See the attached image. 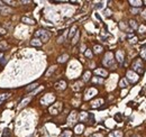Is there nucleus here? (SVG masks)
<instances>
[{"label":"nucleus","mask_w":146,"mask_h":137,"mask_svg":"<svg viewBox=\"0 0 146 137\" xmlns=\"http://www.w3.org/2000/svg\"><path fill=\"white\" fill-rule=\"evenodd\" d=\"M131 67H133V70L136 71V72L139 73V74L144 73V64H143V62H142L140 58H136V60L133 62Z\"/></svg>","instance_id":"nucleus-1"},{"label":"nucleus","mask_w":146,"mask_h":137,"mask_svg":"<svg viewBox=\"0 0 146 137\" xmlns=\"http://www.w3.org/2000/svg\"><path fill=\"white\" fill-rule=\"evenodd\" d=\"M36 36H38V37H41V39L43 42H47L48 39H50L51 37V34L50 32H47V30H38L37 33H36Z\"/></svg>","instance_id":"nucleus-2"},{"label":"nucleus","mask_w":146,"mask_h":137,"mask_svg":"<svg viewBox=\"0 0 146 137\" xmlns=\"http://www.w3.org/2000/svg\"><path fill=\"white\" fill-rule=\"evenodd\" d=\"M127 79H128L131 83H136L139 78H138V75L135 72H133V71H128V72H127Z\"/></svg>","instance_id":"nucleus-3"},{"label":"nucleus","mask_w":146,"mask_h":137,"mask_svg":"<svg viewBox=\"0 0 146 137\" xmlns=\"http://www.w3.org/2000/svg\"><path fill=\"white\" fill-rule=\"evenodd\" d=\"M103 63H105L106 65H112L114 64V55H112V53H107L106 54V57H105V61H103Z\"/></svg>","instance_id":"nucleus-4"},{"label":"nucleus","mask_w":146,"mask_h":137,"mask_svg":"<svg viewBox=\"0 0 146 137\" xmlns=\"http://www.w3.org/2000/svg\"><path fill=\"white\" fill-rule=\"evenodd\" d=\"M109 137H123V133L119 130H115V131H112V133H110Z\"/></svg>","instance_id":"nucleus-5"},{"label":"nucleus","mask_w":146,"mask_h":137,"mask_svg":"<svg viewBox=\"0 0 146 137\" xmlns=\"http://www.w3.org/2000/svg\"><path fill=\"white\" fill-rule=\"evenodd\" d=\"M93 93H97V90H94V89H90V90L87 92V96H85V99H89V98H91V97L93 96Z\"/></svg>","instance_id":"nucleus-6"},{"label":"nucleus","mask_w":146,"mask_h":137,"mask_svg":"<svg viewBox=\"0 0 146 137\" xmlns=\"http://www.w3.org/2000/svg\"><path fill=\"white\" fill-rule=\"evenodd\" d=\"M117 57H118V58H117L118 62H120V63L124 61V54H123L121 51H118V52H117Z\"/></svg>","instance_id":"nucleus-7"},{"label":"nucleus","mask_w":146,"mask_h":137,"mask_svg":"<svg viewBox=\"0 0 146 137\" xmlns=\"http://www.w3.org/2000/svg\"><path fill=\"white\" fill-rule=\"evenodd\" d=\"M21 20H23L24 23L29 24V25H33V24H35V21L33 20V19H30V18H27V17H23V18H21Z\"/></svg>","instance_id":"nucleus-8"},{"label":"nucleus","mask_w":146,"mask_h":137,"mask_svg":"<svg viewBox=\"0 0 146 137\" xmlns=\"http://www.w3.org/2000/svg\"><path fill=\"white\" fill-rule=\"evenodd\" d=\"M72 136V131L71 130H64L61 134V137H71Z\"/></svg>","instance_id":"nucleus-9"},{"label":"nucleus","mask_w":146,"mask_h":137,"mask_svg":"<svg viewBox=\"0 0 146 137\" xmlns=\"http://www.w3.org/2000/svg\"><path fill=\"white\" fill-rule=\"evenodd\" d=\"M32 45L33 46H41L42 42L39 41V39H37V38H35V39H33L32 41Z\"/></svg>","instance_id":"nucleus-10"},{"label":"nucleus","mask_w":146,"mask_h":137,"mask_svg":"<svg viewBox=\"0 0 146 137\" xmlns=\"http://www.w3.org/2000/svg\"><path fill=\"white\" fill-rule=\"evenodd\" d=\"M67 58H69V55H67V54H64V55H62L58 57V62H60V63H63V62L66 61Z\"/></svg>","instance_id":"nucleus-11"},{"label":"nucleus","mask_w":146,"mask_h":137,"mask_svg":"<svg viewBox=\"0 0 146 137\" xmlns=\"http://www.w3.org/2000/svg\"><path fill=\"white\" fill-rule=\"evenodd\" d=\"M129 25H130V27L131 28H134V29H136L138 27V25H137V21L136 20H133V19H131L130 21H129Z\"/></svg>","instance_id":"nucleus-12"},{"label":"nucleus","mask_w":146,"mask_h":137,"mask_svg":"<svg viewBox=\"0 0 146 137\" xmlns=\"http://www.w3.org/2000/svg\"><path fill=\"white\" fill-rule=\"evenodd\" d=\"M120 88H126L127 85H128V82H127V80H125V79H121L120 80Z\"/></svg>","instance_id":"nucleus-13"},{"label":"nucleus","mask_w":146,"mask_h":137,"mask_svg":"<svg viewBox=\"0 0 146 137\" xmlns=\"http://www.w3.org/2000/svg\"><path fill=\"white\" fill-rule=\"evenodd\" d=\"M101 51H102V47L100 46V45H96V46H94V53H96V54L101 53Z\"/></svg>","instance_id":"nucleus-14"},{"label":"nucleus","mask_w":146,"mask_h":137,"mask_svg":"<svg viewBox=\"0 0 146 137\" xmlns=\"http://www.w3.org/2000/svg\"><path fill=\"white\" fill-rule=\"evenodd\" d=\"M10 136H11L10 130H9V129H5V131H3V134H2V137H10Z\"/></svg>","instance_id":"nucleus-15"},{"label":"nucleus","mask_w":146,"mask_h":137,"mask_svg":"<svg viewBox=\"0 0 146 137\" xmlns=\"http://www.w3.org/2000/svg\"><path fill=\"white\" fill-rule=\"evenodd\" d=\"M96 73H97V74H100L101 76H106V75H107V72L103 71V70H96Z\"/></svg>","instance_id":"nucleus-16"},{"label":"nucleus","mask_w":146,"mask_h":137,"mask_svg":"<svg viewBox=\"0 0 146 137\" xmlns=\"http://www.w3.org/2000/svg\"><path fill=\"white\" fill-rule=\"evenodd\" d=\"M129 2L131 3V6H135V7H139L143 3L142 1H129Z\"/></svg>","instance_id":"nucleus-17"},{"label":"nucleus","mask_w":146,"mask_h":137,"mask_svg":"<svg viewBox=\"0 0 146 137\" xmlns=\"http://www.w3.org/2000/svg\"><path fill=\"white\" fill-rule=\"evenodd\" d=\"M75 30H76V26H73L72 27V29H71V32H70V34H69V37H72L73 35H74V33H75Z\"/></svg>","instance_id":"nucleus-18"},{"label":"nucleus","mask_w":146,"mask_h":137,"mask_svg":"<svg viewBox=\"0 0 146 137\" xmlns=\"http://www.w3.org/2000/svg\"><path fill=\"white\" fill-rule=\"evenodd\" d=\"M115 120L118 121V123H120V121H121V115H120V114L115 115Z\"/></svg>","instance_id":"nucleus-19"},{"label":"nucleus","mask_w":146,"mask_h":137,"mask_svg":"<svg viewBox=\"0 0 146 137\" xmlns=\"http://www.w3.org/2000/svg\"><path fill=\"white\" fill-rule=\"evenodd\" d=\"M83 79H84V81H88V80L90 79V72H89V71L84 73V76H83Z\"/></svg>","instance_id":"nucleus-20"},{"label":"nucleus","mask_w":146,"mask_h":137,"mask_svg":"<svg viewBox=\"0 0 146 137\" xmlns=\"http://www.w3.org/2000/svg\"><path fill=\"white\" fill-rule=\"evenodd\" d=\"M35 88H37V83H34V84L29 85V87L27 88V91H30V90H33V89H35Z\"/></svg>","instance_id":"nucleus-21"},{"label":"nucleus","mask_w":146,"mask_h":137,"mask_svg":"<svg viewBox=\"0 0 146 137\" xmlns=\"http://www.w3.org/2000/svg\"><path fill=\"white\" fill-rule=\"evenodd\" d=\"M82 129H83V125H80L75 128V131L76 133H82Z\"/></svg>","instance_id":"nucleus-22"},{"label":"nucleus","mask_w":146,"mask_h":137,"mask_svg":"<svg viewBox=\"0 0 146 137\" xmlns=\"http://www.w3.org/2000/svg\"><path fill=\"white\" fill-rule=\"evenodd\" d=\"M140 55H142V57H143V58H145V60H146V48H143V50H142Z\"/></svg>","instance_id":"nucleus-23"},{"label":"nucleus","mask_w":146,"mask_h":137,"mask_svg":"<svg viewBox=\"0 0 146 137\" xmlns=\"http://www.w3.org/2000/svg\"><path fill=\"white\" fill-rule=\"evenodd\" d=\"M139 32L140 33H145L146 32V26H140L139 27Z\"/></svg>","instance_id":"nucleus-24"},{"label":"nucleus","mask_w":146,"mask_h":137,"mask_svg":"<svg viewBox=\"0 0 146 137\" xmlns=\"http://www.w3.org/2000/svg\"><path fill=\"white\" fill-rule=\"evenodd\" d=\"M78 37H79V33H78V34H76V36H75V37H74V39H73L72 44H75L76 42H78Z\"/></svg>","instance_id":"nucleus-25"},{"label":"nucleus","mask_w":146,"mask_h":137,"mask_svg":"<svg viewBox=\"0 0 146 137\" xmlns=\"http://www.w3.org/2000/svg\"><path fill=\"white\" fill-rule=\"evenodd\" d=\"M0 47H7V44L5 43V42H1V43H0Z\"/></svg>","instance_id":"nucleus-26"},{"label":"nucleus","mask_w":146,"mask_h":137,"mask_svg":"<svg viewBox=\"0 0 146 137\" xmlns=\"http://www.w3.org/2000/svg\"><path fill=\"white\" fill-rule=\"evenodd\" d=\"M102 7H103V6H102L101 2H99V3H97V5H96V8H102Z\"/></svg>","instance_id":"nucleus-27"},{"label":"nucleus","mask_w":146,"mask_h":137,"mask_svg":"<svg viewBox=\"0 0 146 137\" xmlns=\"http://www.w3.org/2000/svg\"><path fill=\"white\" fill-rule=\"evenodd\" d=\"M93 82H99V83H101L102 80H101V79H97V78H94V79H93Z\"/></svg>","instance_id":"nucleus-28"},{"label":"nucleus","mask_w":146,"mask_h":137,"mask_svg":"<svg viewBox=\"0 0 146 137\" xmlns=\"http://www.w3.org/2000/svg\"><path fill=\"white\" fill-rule=\"evenodd\" d=\"M85 55H87L88 57H91V56H92V54H91V52H90V51H88V52L85 53Z\"/></svg>","instance_id":"nucleus-29"},{"label":"nucleus","mask_w":146,"mask_h":137,"mask_svg":"<svg viewBox=\"0 0 146 137\" xmlns=\"http://www.w3.org/2000/svg\"><path fill=\"white\" fill-rule=\"evenodd\" d=\"M91 137H103V136H102L101 134H94V135H92Z\"/></svg>","instance_id":"nucleus-30"},{"label":"nucleus","mask_w":146,"mask_h":137,"mask_svg":"<svg viewBox=\"0 0 146 137\" xmlns=\"http://www.w3.org/2000/svg\"><path fill=\"white\" fill-rule=\"evenodd\" d=\"M106 16H110V11L109 10H106Z\"/></svg>","instance_id":"nucleus-31"},{"label":"nucleus","mask_w":146,"mask_h":137,"mask_svg":"<svg viewBox=\"0 0 146 137\" xmlns=\"http://www.w3.org/2000/svg\"><path fill=\"white\" fill-rule=\"evenodd\" d=\"M145 3H146V1H145Z\"/></svg>","instance_id":"nucleus-32"}]
</instances>
